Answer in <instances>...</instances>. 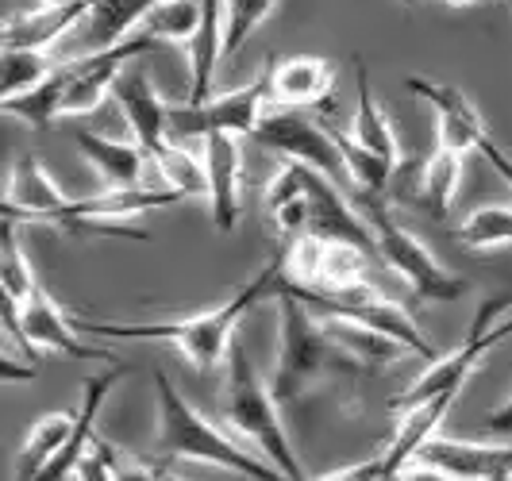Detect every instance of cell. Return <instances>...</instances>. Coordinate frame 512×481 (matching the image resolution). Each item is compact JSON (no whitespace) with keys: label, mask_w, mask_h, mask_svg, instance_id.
<instances>
[{"label":"cell","mask_w":512,"mask_h":481,"mask_svg":"<svg viewBox=\"0 0 512 481\" xmlns=\"http://www.w3.org/2000/svg\"><path fill=\"white\" fill-rule=\"evenodd\" d=\"M274 104L278 108H308L332 97L335 66L320 54H289L274 70Z\"/></svg>","instance_id":"cell-19"},{"label":"cell","mask_w":512,"mask_h":481,"mask_svg":"<svg viewBox=\"0 0 512 481\" xmlns=\"http://www.w3.org/2000/svg\"><path fill=\"white\" fill-rule=\"evenodd\" d=\"M282 285L297 297V301H305L316 316H324V320H351V324H362V328H370V331H382V335H389V339H397L409 355L424 358V362L439 358L436 347H432V339L416 328V320L409 316V308H401L393 297H385L374 281H362V285H351V289H335V293H328V289L297 285V281H289L282 274Z\"/></svg>","instance_id":"cell-6"},{"label":"cell","mask_w":512,"mask_h":481,"mask_svg":"<svg viewBox=\"0 0 512 481\" xmlns=\"http://www.w3.org/2000/svg\"><path fill=\"white\" fill-rule=\"evenodd\" d=\"M447 8H470V4H478V0H443Z\"/></svg>","instance_id":"cell-43"},{"label":"cell","mask_w":512,"mask_h":481,"mask_svg":"<svg viewBox=\"0 0 512 481\" xmlns=\"http://www.w3.org/2000/svg\"><path fill=\"white\" fill-rule=\"evenodd\" d=\"M285 274V247L270 254V262L258 270L247 285H239L224 304L205 308L189 320H158V324H112V320H89V316H74V324L81 335L89 339H158L178 347L181 355L189 358L201 374L216 370L228 358L239 320L266 297H278V285Z\"/></svg>","instance_id":"cell-1"},{"label":"cell","mask_w":512,"mask_h":481,"mask_svg":"<svg viewBox=\"0 0 512 481\" xmlns=\"http://www.w3.org/2000/svg\"><path fill=\"white\" fill-rule=\"evenodd\" d=\"M128 370L124 366H112V370H104V374H93V378L85 381V389H81V408H77V428L74 435L66 439V447L58 451V455L39 470V478L35 481H66L74 478L77 462L89 455V447H93V439H97V416H101L104 401H108V393L116 389V381L124 378Z\"/></svg>","instance_id":"cell-17"},{"label":"cell","mask_w":512,"mask_h":481,"mask_svg":"<svg viewBox=\"0 0 512 481\" xmlns=\"http://www.w3.org/2000/svg\"><path fill=\"white\" fill-rule=\"evenodd\" d=\"M278 366H274V397L289 405L301 401L312 385H320L332 374H355L362 370L355 358L347 355L332 339L328 324L308 308L305 301H297L285 285H278Z\"/></svg>","instance_id":"cell-3"},{"label":"cell","mask_w":512,"mask_h":481,"mask_svg":"<svg viewBox=\"0 0 512 481\" xmlns=\"http://www.w3.org/2000/svg\"><path fill=\"white\" fill-rule=\"evenodd\" d=\"M224 0H201V27L189 43V104H205L212 97L216 62L224 58Z\"/></svg>","instance_id":"cell-23"},{"label":"cell","mask_w":512,"mask_h":481,"mask_svg":"<svg viewBox=\"0 0 512 481\" xmlns=\"http://www.w3.org/2000/svg\"><path fill=\"white\" fill-rule=\"evenodd\" d=\"M154 170H158V178L162 185H170V189H178L181 197L189 201V197H208V174H205V158L201 154H193L181 139H170L162 151L154 154L151 162Z\"/></svg>","instance_id":"cell-32"},{"label":"cell","mask_w":512,"mask_h":481,"mask_svg":"<svg viewBox=\"0 0 512 481\" xmlns=\"http://www.w3.org/2000/svg\"><path fill=\"white\" fill-rule=\"evenodd\" d=\"M320 481H385V466L382 458H370V462H355V466H343L328 478Z\"/></svg>","instance_id":"cell-39"},{"label":"cell","mask_w":512,"mask_h":481,"mask_svg":"<svg viewBox=\"0 0 512 481\" xmlns=\"http://www.w3.org/2000/svg\"><path fill=\"white\" fill-rule=\"evenodd\" d=\"M262 147L278 151L289 162H305L312 170H320L324 178H347L343 158L332 139V127H320L316 120L301 116V108H282V112H266L258 131L251 135Z\"/></svg>","instance_id":"cell-11"},{"label":"cell","mask_w":512,"mask_h":481,"mask_svg":"<svg viewBox=\"0 0 512 481\" xmlns=\"http://www.w3.org/2000/svg\"><path fill=\"white\" fill-rule=\"evenodd\" d=\"M486 431H497V435H512V397L501 408H493L486 416Z\"/></svg>","instance_id":"cell-42"},{"label":"cell","mask_w":512,"mask_h":481,"mask_svg":"<svg viewBox=\"0 0 512 481\" xmlns=\"http://www.w3.org/2000/svg\"><path fill=\"white\" fill-rule=\"evenodd\" d=\"M332 139L335 147H339V158H343L347 181L359 189V197H389L393 178H397V162H389L385 154L362 147L351 131L332 127Z\"/></svg>","instance_id":"cell-25"},{"label":"cell","mask_w":512,"mask_h":481,"mask_svg":"<svg viewBox=\"0 0 512 481\" xmlns=\"http://www.w3.org/2000/svg\"><path fill=\"white\" fill-rule=\"evenodd\" d=\"M509 8H512V0H509Z\"/></svg>","instance_id":"cell-47"},{"label":"cell","mask_w":512,"mask_h":481,"mask_svg":"<svg viewBox=\"0 0 512 481\" xmlns=\"http://www.w3.org/2000/svg\"><path fill=\"white\" fill-rule=\"evenodd\" d=\"M266 104H274V74L262 70L247 85L228 89L220 97H208L205 104H170V135L174 139H205L212 131L228 135H255Z\"/></svg>","instance_id":"cell-9"},{"label":"cell","mask_w":512,"mask_h":481,"mask_svg":"<svg viewBox=\"0 0 512 481\" xmlns=\"http://www.w3.org/2000/svg\"><path fill=\"white\" fill-rule=\"evenodd\" d=\"M416 462H428L459 481H512V447H486V443L432 435Z\"/></svg>","instance_id":"cell-16"},{"label":"cell","mask_w":512,"mask_h":481,"mask_svg":"<svg viewBox=\"0 0 512 481\" xmlns=\"http://www.w3.org/2000/svg\"><path fill=\"white\" fill-rule=\"evenodd\" d=\"M93 0H74V4H35V8H20L4 20L0 43L4 47H35V51H51L54 43L85 24Z\"/></svg>","instance_id":"cell-18"},{"label":"cell","mask_w":512,"mask_h":481,"mask_svg":"<svg viewBox=\"0 0 512 481\" xmlns=\"http://www.w3.org/2000/svg\"><path fill=\"white\" fill-rule=\"evenodd\" d=\"M70 197L62 193V185L47 174V166L35 154H20L4 178V201L0 212L4 220L16 224H58L66 212Z\"/></svg>","instance_id":"cell-12"},{"label":"cell","mask_w":512,"mask_h":481,"mask_svg":"<svg viewBox=\"0 0 512 481\" xmlns=\"http://www.w3.org/2000/svg\"><path fill=\"white\" fill-rule=\"evenodd\" d=\"M482 154H486V158H489V166H493V170H497L501 178L509 181V189H512V154L501 151V147H497L493 139H486V143H482Z\"/></svg>","instance_id":"cell-41"},{"label":"cell","mask_w":512,"mask_h":481,"mask_svg":"<svg viewBox=\"0 0 512 481\" xmlns=\"http://www.w3.org/2000/svg\"><path fill=\"white\" fill-rule=\"evenodd\" d=\"M362 212L374 228V243H378V258L385 262V270H393L420 301L451 304L470 293V281L451 274L436 254L428 251L424 239H416L409 228H401L393 220V212L385 208V197H362Z\"/></svg>","instance_id":"cell-5"},{"label":"cell","mask_w":512,"mask_h":481,"mask_svg":"<svg viewBox=\"0 0 512 481\" xmlns=\"http://www.w3.org/2000/svg\"><path fill=\"white\" fill-rule=\"evenodd\" d=\"M224 8H228V16H224V58H235L247 47V39L262 27V20L278 8V0H224Z\"/></svg>","instance_id":"cell-36"},{"label":"cell","mask_w":512,"mask_h":481,"mask_svg":"<svg viewBox=\"0 0 512 481\" xmlns=\"http://www.w3.org/2000/svg\"><path fill=\"white\" fill-rule=\"evenodd\" d=\"M112 470H116V481H166L162 470L143 466V462H135V458L124 455V451H116V447H112Z\"/></svg>","instance_id":"cell-38"},{"label":"cell","mask_w":512,"mask_h":481,"mask_svg":"<svg viewBox=\"0 0 512 481\" xmlns=\"http://www.w3.org/2000/svg\"><path fill=\"white\" fill-rule=\"evenodd\" d=\"M224 420L231 431H239L258 455L274 462L289 481H308L301 458L289 443V431L282 424V401L274 397V385H266L255 362L247 355L243 339H235L228 351V378H224Z\"/></svg>","instance_id":"cell-4"},{"label":"cell","mask_w":512,"mask_h":481,"mask_svg":"<svg viewBox=\"0 0 512 481\" xmlns=\"http://www.w3.org/2000/svg\"><path fill=\"white\" fill-rule=\"evenodd\" d=\"M74 481H116V470H112V443L97 431L89 455L77 462Z\"/></svg>","instance_id":"cell-37"},{"label":"cell","mask_w":512,"mask_h":481,"mask_svg":"<svg viewBox=\"0 0 512 481\" xmlns=\"http://www.w3.org/2000/svg\"><path fill=\"white\" fill-rule=\"evenodd\" d=\"M509 308H512V297H489V301L478 308V316H474V324L466 331V339H462L455 351L432 358L428 370L393 401V408L405 412V408H412V405L432 401L439 393H459L462 381L478 370V362H482L501 339L512 335V316H505Z\"/></svg>","instance_id":"cell-7"},{"label":"cell","mask_w":512,"mask_h":481,"mask_svg":"<svg viewBox=\"0 0 512 481\" xmlns=\"http://www.w3.org/2000/svg\"><path fill=\"white\" fill-rule=\"evenodd\" d=\"M455 397H459V393H439V397H432V401L412 405L401 412V424H397V431H393V443H389V451L382 455L385 481H393L409 462H416V455L424 451V443L436 435L439 424H443V416L451 412Z\"/></svg>","instance_id":"cell-21"},{"label":"cell","mask_w":512,"mask_h":481,"mask_svg":"<svg viewBox=\"0 0 512 481\" xmlns=\"http://www.w3.org/2000/svg\"><path fill=\"white\" fill-rule=\"evenodd\" d=\"M459 181H462V154L436 147V154L428 162H416L412 166V178L405 181V197L412 204H420L432 220H447L451 216V204L459 197Z\"/></svg>","instance_id":"cell-20"},{"label":"cell","mask_w":512,"mask_h":481,"mask_svg":"<svg viewBox=\"0 0 512 481\" xmlns=\"http://www.w3.org/2000/svg\"><path fill=\"white\" fill-rule=\"evenodd\" d=\"M405 85H409L420 101H428L436 108L439 147H447V151L455 154H470V151H482V143L493 139L486 120H482V112L470 104V97L462 93L459 85H443V81L416 77V74L405 77Z\"/></svg>","instance_id":"cell-15"},{"label":"cell","mask_w":512,"mask_h":481,"mask_svg":"<svg viewBox=\"0 0 512 481\" xmlns=\"http://www.w3.org/2000/svg\"><path fill=\"white\" fill-rule=\"evenodd\" d=\"M201 27V0H162L143 20V35L170 39V43H193Z\"/></svg>","instance_id":"cell-35"},{"label":"cell","mask_w":512,"mask_h":481,"mask_svg":"<svg viewBox=\"0 0 512 481\" xmlns=\"http://www.w3.org/2000/svg\"><path fill=\"white\" fill-rule=\"evenodd\" d=\"M66 81H70V66L62 62L58 70H54L39 89H31V93H20V97H8L4 104V112L8 116H16V120H24L27 127H35V131H47L62 120V97H66Z\"/></svg>","instance_id":"cell-29"},{"label":"cell","mask_w":512,"mask_h":481,"mask_svg":"<svg viewBox=\"0 0 512 481\" xmlns=\"http://www.w3.org/2000/svg\"><path fill=\"white\" fill-rule=\"evenodd\" d=\"M74 428H77V412H47V416H39L31 424V431L24 435V443H20L16 481L39 478V470L66 447V439L74 435Z\"/></svg>","instance_id":"cell-27"},{"label":"cell","mask_w":512,"mask_h":481,"mask_svg":"<svg viewBox=\"0 0 512 481\" xmlns=\"http://www.w3.org/2000/svg\"><path fill=\"white\" fill-rule=\"evenodd\" d=\"M154 389H158V455L166 462L193 458V462L235 470L251 481H289L274 462L243 451L228 431H220L208 416H201L162 370L154 374Z\"/></svg>","instance_id":"cell-2"},{"label":"cell","mask_w":512,"mask_h":481,"mask_svg":"<svg viewBox=\"0 0 512 481\" xmlns=\"http://www.w3.org/2000/svg\"><path fill=\"white\" fill-rule=\"evenodd\" d=\"M162 0H93L89 16H85V35L93 43V51L116 47L131 39V27L143 24Z\"/></svg>","instance_id":"cell-26"},{"label":"cell","mask_w":512,"mask_h":481,"mask_svg":"<svg viewBox=\"0 0 512 481\" xmlns=\"http://www.w3.org/2000/svg\"><path fill=\"white\" fill-rule=\"evenodd\" d=\"M16 228H20L16 220H4V239H0V289H4V304H12V308H20L39 289V278L31 270V258H27Z\"/></svg>","instance_id":"cell-33"},{"label":"cell","mask_w":512,"mask_h":481,"mask_svg":"<svg viewBox=\"0 0 512 481\" xmlns=\"http://www.w3.org/2000/svg\"><path fill=\"white\" fill-rule=\"evenodd\" d=\"M405 4H412V0H405Z\"/></svg>","instance_id":"cell-46"},{"label":"cell","mask_w":512,"mask_h":481,"mask_svg":"<svg viewBox=\"0 0 512 481\" xmlns=\"http://www.w3.org/2000/svg\"><path fill=\"white\" fill-rule=\"evenodd\" d=\"M201 143H205L201 158H205L208 174V216L220 231H235L239 216H243V147H239V135L212 131Z\"/></svg>","instance_id":"cell-14"},{"label":"cell","mask_w":512,"mask_h":481,"mask_svg":"<svg viewBox=\"0 0 512 481\" xmlns=\"http://www.w3.org/2000/svg\"><path fill=\"white\" fill-rule=\"evenodd\" d=\"M455 239L470 251H497V247H512V204H489V208H474L459 228Z\"/></svg>","instance_id":"cell-34"},{"label":"cell","mask_w":512,"mask_h":481,"mask_svg":"<svg viewBox=\"0 0 512 481\" xmlns=\"http://www.w3.org/2000/svg\"><path fill=\"white\" fill-rule=\"evenodd\" d=\"M393 481H459V478L443 474V470L428 466V462H416V466H405V470H401V474H397Z\"/></svg>","instance_id":"cell-40"},{"label":"cell","mask_w":512,"mask_h":481,"mask_svg":"<svg viewBox=\"0 0 512 481\" xmlns=\"http://www.w3.org/2000/svg\"><path fill=\"white\" fill-rule=\"evenodd\" d=\"M370 281V251H362L355 243H339V239H324L320 247V266H316V281L308 289H351Z\"/></svg>","instance_id":"cell-30"},{"label":"cell","mask_w":512,"mask_h":481,"mask_svg":"<svg viewBox=\"0 0 512 481\" xmlns=\"http://www.w3.org/2000/svg\"><path fill=\"white\" fill-rule=\"evenodd\" d=\"M162 478H166V481H185V478H174V474H166V470H162Z\"/></svg>","instance_id":"cell-45"},{"label":"cell","mask_w":512,"mask_h":481,"mask_svg":"<svg viewBox=\"0 0 512 481\" xmlns=\"http://www.w3.org/2000/svg\"><path fill=\"white\" fill-rule=\"evenodd\" d=\"M58 66H62V62H54L51 51H35V47H4V62H0V101L39 89Z\"/></svg>","instance_id":"cell-31"},{"label":"cell","mask_w":512,"mask_h":481,"mask_svg":"<svg viewBox=\"0 0 512 481\" xmlns=\"http://www.w3.org/2000/svg\"><path fill=\"white\" fill-rule=\"evenodd\" d=\"M355 85H359V108H355V120H351V135L359 139L362 147L385 154L389 162H401L397 135H393V120L385 116L382 104L374 101L370 70H366V62H362V58H355Z\"/></svg>","instance_id":"cell-28"},{"label":"cell","mask_w":512,"mask_h":481,"mask_svg":"<svg viewBox=\"0 0 512 481\" xmlns=\"http://www.w3.org/2000/svg\"><path fill=\"white\" fill-rule=\"evenodd\" d=\"M39 4H74V0H39Z\"/></svg>","instance_id":"cell-44"},{"label":"cell","mask_w":512,"mask_h":481,"mask_svg":"<svg viewBox=\"0 0 512 481\" xmlns=\"http://www.w3.org/2000/svg\"><path fill=\"white\" fill-rule=\"evenodd\" d=\"M4 335L16 339L35 362V351H54V355L77 358V362H108V366H124L120 358L104 347L85 343V335L77 331L74 316L62 312V304L39 285L20 308L4 304Z\"/></svg>","instance_id":"cell-8"},{"label":"cell","mask_w":512,"mask_h":481,"mask_svg":"<svg viewBox=\"0 0 512 481\" xmlns=\"http://www.w3.org/2000/svg\"><path fill=\"white\" fill-rule=\"evenodd\" d=\"M77 151L85 154V162L101 174L108 189H124V185H143L147 174V154L139 143H120L112 135H97V131H74Z\"/></svg>","instance_id":"cell-22"},{"label":"cell","mask_w":512,"mask_h":481,"mask_svg":"<svg viewBox=\"0 0 512 481\" xmlns=\"http://www.w3.org/2000/svg\"><path fill=\"white\" fill-rule=\"evenodd\" d=\"M266 216L270 224L297 239L308 231V185H305V162H289L274 174V181L266 185Z\"/></svg>","instance_id":"cell-24"},{"label":"cell","mask_w":512,"mask_h":481,"mask_svg":"<svg viewBox=\"0 0 512 481\" xmlns=\"http://www.w3.org/2000/svg\"><path fill=\"white\" fill-rule=\"evenodd\" d=\"M154 43H158V39L135 31L131 39L116 43V47H104V51H93V54H85V58L66 62V66H70V81H66V97H62V120L97 112L104 97H112V85L120 81V74L128 70L135 58L151 54Z\"/></svg>","instance_id":"cell-10"},{"label":"cell","mask_w":512,"mask_h":481,"mask_svg":"<svg viewBox=\"0 0 512 481\" xmlns=\"http://www.w3.org/2000/svg\"><path fill=\"white\" fill-rule=\"evenodd\" d=\"M112 97H116L124 120H128L131 139L154 162V154L162 151L174 135H170V101H162V93H158L154 77L147 74V66L131 62L128 70L120 74V81L112 85Z\"/></svg>","instance_id":"cell-13"}]
</instances>
